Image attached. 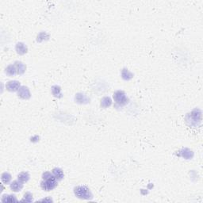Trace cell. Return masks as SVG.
I'll use <instances>...</instances> for the list:
<instances>
[{
  "label": "cell",
  "instance_id": "1",
  "mask_svg": "<svg viewBox=\"0 0 203 203\" xmlns=\"http://www.w3.org/2000/svg\"><path fill=\"white\" fill-rule=\"evenodd\" d=\"M57 181L54 175L48 171H45L42 175V181L41 183V186L44 190L49 191L53 190L57 186Z\"/></svg>",
  "mask_w": 203,
  "mask_h": 203
},
{
  "label": "cell",
  "instance_id": "2",
  "mask_svg": "<svg viewBox=\"0 0 203 203\" xmlns=\"http://www.w3.org/2000/svg\"><path fill=\"white\" fill-rule=\"evenodd\" d=\"M201 121V111L199 109H195L186 116V122L192 127H198Z\"/></svg>",
  "mask_w": 203,
  "mask_h": 203
},
{
  "label": "cell",
  "instance_id": "3",
  "mask_svg": "<svg viewBox=\"0 0 203 203\" xmlns=\"http://www.w3.org/2000/svg\"><path fill=\"white\" fill-rule=\"evenodd\" d=\"M74 193L76 196L80 199L91 200L93 198V195L87 186H78L74 188Z\"/></svg>",
  "mask_w": 203,
  "mask_h": 203
},
{
  "label": "cell",
  "instance_id": "4",
  "mask_svg": "<svg viewBox=\"0 0 203 203\" xmlns=\"http://www.w3.org/2000/svg\"><path fill=\"white\" fill-rule=\"evenodd\" d=\"M114 99L117 105L123 106L129 102V98L126 97V95L124 91H117L114 93Z\"/></svg>",
  "mask_w": 203,
  "mask_h": 203
},
{
  "label": "cell",
  "instance_id": "5",
  "mask_svg": "<svg viewBox=\"0 0 203 203\" xmlns=\"http://www.w3.org/2000/svg\"><path fill=\"white\" fill-rule=\"evenodd\" d=\"M17 95L22 99H29L31 97L30 91L26 86H22L20 87L19 90L17 91Z\"/></svg>",
  "mask_w": 203,
  "mask_h": 203
},
{
  "label": "cell",
  "instance_id": "6",
  "mask_svg": "<svg viewBox=\"0 0 203 203\" xmlns=\"http://www.w3.org/2000/svg\"><path fill=\"white\" fill-rule=\"evenodd\" d=\"M21 87V83L20 82L17 80H13V81H9L6 84V88L7 91H11V92H14L17 91Z\"/></svg>",
  "mask_w": 203,
  "mask_h": 203
},
{
  "label": "cell",
  "instance_id": "7",
  "mask_svg": "<svg viewBox=\"0 0 203 203\" xmlns=\"http://www.w3.org/2000/svg\"><path fill=\"white\" fill-rule=\"evenodd\" d=\"M178 156H181V157L186 159V160H190L194 157V152H193L191 150H190L189 148H183L181 149L179 153H178Z\"/></svg>",
  "mask_w": 203,
  "mask_h": 203
},
{
  "label": "cell",
  "instance_id": "8",
  "mask_svg": "<svg viewBox=\"0 0 203 203\" xmlns=\"http://www.w3.org/2000/svg\"><path fill=\"white\" fill-rule=\"evenodd\" d=\"M75 100H76V102L80 104H86L90 102V98L83 93H78L76 95Z\"/></svg>",
  "mask_w": 203,
  "mask_h": 203
},
{
  "label": "cell",
  "instance_id": "9",
  "mask_svg": "<svg viewBox=\"0 0 203 203\" xmlns=\"http://www.w3.org/2000/svg\"><path fill=\"white\" fill-rule=\"evenodd\" d=\"M15 50L17 54L24 55L26 54V52H27V51H28V48H27V46H26L25 44L22 43V42H18V43L16 45Z\"/></svg>",
  "mask_w": 203,
  "mask_h": 203
},
{
  "label": "cell",
  "instance_id": "10",
  "mask_svg": "<svg viewBox=\"0 0 203 203\" xmlns=\"http://www.w3.org/2000/svg\"><path fill=\"white\" fill-rule=\"evenodd\" d=\"M22 188H23V184L19 180H14L11 183V189L14 192L21 191Z\"/></svg>",
  "mask_w": 203,
  "mask_h": 203
},
{
  "label": "cell",
  "instance_id": "11",
  "mask_svg": "<svg viewBox=\"0 0 203 203\" xmlns=\"http://www.w3.org/2000/svg\"><path fill=\"white\" fill-rule=\"evenodd\" d=\"M14 66H15L16 70H17V75H22V74H24V72L26 71V67L23 63L19 62V61H16V62L14 63Z\"/></svg>",
  "mask_w": 203,
  "mask_h": 203
},
{
  "label": "cell",
  "instance_id": "12",
  "mask_svg": "<svg viewBox=\"0 0 203 203\" xmlns=\"http://www.w3.org/2000/svg\"><path fill=\"white\" fill-rule=\"evenodd\" d=\"M121 78L125 81H129L133 78V74L129 71L127 68H123L121 71Z\"/></svg>",
  "mask_w": 203,
  "mask_h": 203
},
{
  "label": "cell",
  "instance_id": "13",
  "mask_svg": "<svg viewBox=\"0 0 203 203\" xmlns=\"http://www.w3.org/2000/svg\"><path fill=\"white\" fill-rule=\"evenodd\" d=\"M6 74L7 76H10V77H12V76H15L17 74V70H16V67L14 66V64H11L9 65L8 67L6 68Z\"/></svg>",
  "mask_w": 203,
  "mask_h": 203
},
{
  "label": "cell",
  "instance_id": "14",
  "mask_svg": "<svg viewBox=\"0 0 203 203\" xmlns=\"http://www.w3.org/2000/svg\"><path fill=\"white\" fill-rule=\"evenodd\" d=\"M52 175H54L57 180H63V178L64 176L62 170H61V168H58V167H56V168H54L52 170Z\"/></svg>",
  "mask_w": 203,
  "mask_h": 203
},
{
  "label": "cell",
  "instance_id": "15",
  "mask_svg": "<svg viewBox=\"0 0 203 203\" xmlns=\"http://www.w3.org/2000/svg\"><path fill=\"white\" fill-rule=\"evenodd\" d=\"M1 201L2 202H14V201H17V199L14 195H4L2 196Z\"/></svg>",
  "mask_w": 203,
  "mask_h": 203
},
{
  "label": "cell",
  "instance_id": "16",
  "mask_svg": "<svg viewBox=\"0 0 203 203\" xmlns=\"http://www.w3.org/2000/svg\"><path fill=\"white\" fill-rule=\"evenodd\" d=\"M52 94L54 97L56 98H61L62 97V94H61V86L55 85L52 86Z\"/></svg>",
  "mask_w": 203,
  "mask_h": 203
},
{
  "label": "cell",
  "instance_id": "17",
  "mask_svg": "<svg viewBox=\"0 0 203 203\" xmlns=\"http://www.w3.org/2000/svg\"><path fill=\"white\" fill-rule=\"evenodd\" d=\"M111 104H112V100L110 97H104L101 100V107H102V108L110 107L111 106Z\"/></svg>",
  "mask_w": 203,
  "mask_h": 203
},
{
  "label": "cell",
  "instance_id": "18",
  "mask_svg": "<svg viewBox=\"0 0 203 203\" xmlns=\"http://www.w3.org/2000/svg\"><path fill=\"white\" fill-rule=\"evenodd\" d=\"M17 178H18V180L20 182H22V183H26V182L29 181L30 176V174L28 172H22L18 175Z\"/></svg>",
  "mask_w": 203,
  "mask_h": 203
},
{
  "label": "cell",
  "instance_id": "19",
  "mask_svg": "<svg viewBox=\"0 0 203 203\" xmlns=\"http://www.w3.org/2000/svg\"><path fill=\"white\" fill-rule=\"evenodd\" d=\"M1 180L4 184H9L11 180V175L8 172L2 173L1 175Z\"/></svg>",
  "mask_w": 203,
  "mask_h": 203
},
{
  "label": "cell",
  "instance_id": "20",
  "mask_svg": "<svg viewBox=\"0 0 203 203\" xmlns=\"http://www.w3.org/2000/svg\"><path fill=\"white\" fill-rule=\"evenodd\" d=\"M48 38H49V35L47 33L41 32V33H39V35L37 36V41H38V42H41V41H43L44 40H48Z\"/></svg>",
  "mask_w": 203,
  "mask_h": 203
},
{
  "label": "cell",
  "instance_id": "21",
  "mask_svg": "<svg viewBox=\"0 0 203 203\" xmlns=\"http://www.w3.org/2000/svg\"><path fill=\"white\" fill-rule=\"evenodd\" d=\"M21 201H26V202H31L33 201V195L31 193L27 192L25 194L24 198L21 200Z\"/></svg>",
  "mask_w": 203,
  "mask_h": 203
},
{
  "label": "cell",
  "instance_id": "22",
  "mask_svg": "<svg viewBox=\"0 0 203 203\" xmlns=\"http://www.w3.org/2000/svg\"><path fill=\"white\" fill-rule=\"evenodd\" d=\"M41 201H52V199H43V200H41Z\"/></svg>",
  "mask_w": 203,
  "mask_h": 203
}]
</instances>
